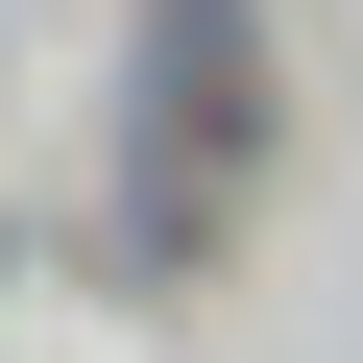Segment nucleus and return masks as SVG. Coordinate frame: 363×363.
Instances as JSON below:
<instances>
[{
    "instance_id": "1",
    "label": "nucleus",
    "mask_w": 363,
    "mask_h": 363,
    "mask_svg": "<svg viewBox=\"0 0 363 363\" xmlns=\"http://www.w3.org/2000/svg\"><path fill=\"white\" fill-rule=\"evenodd\" d=\"M242 145H267V49H242V0H169V25H145V121H121V242L194 267L218 194H242Z\"/></svg>"
}]
</instances>
